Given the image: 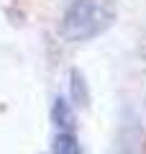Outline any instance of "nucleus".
<instances>
[{
	"instance_id": "obj_3",
	"label": "nucleus",
	"mask_w": 146,
	"mask_h": 154,
	"mask_svg": "<svg viewBox=\"0 0 146 154\" xmlns=\"http://www.w3.org/2000/svg\"><path fill=\"white\" fill-rule=\"evenodd\" d=\"M51 146H54V154H82V146L72 131H59Z\"/></svg>"
},
{
	"instance_id": "obj_1",
	"label": "nucleus",
	"mask_w": 146,
	"mask_h": 154,
	"mask_svg": "<svg viewBox=\"0 0 146 154\" xmlns=\"http://www.w3.org/2000/svg\"><path fill=\"white\" fill-rule=\"evenodd\" d=\"M110 13L100 8L95 0H77L67 11L64 21H62V33L69 41H87V38L97 36V33L108 28Z\"/></svg>"
},
{
	"instance_id": "obj_4",
	"label": "nucleus",
	"mask_w": 146,
	"mask_h": 154,
	"mask_svg": "<svg viewBox=\"0 0 146 154\" xmlns=\"http://www.w3.org/2000/svg\"><path fill=\"white\" fill-rule=\"evenodd\" d=\"M69 90H72V103L87 105V85H85V80H82V75L77 69L69 75Z\"/></svg>"
},
{
	"instance_id": "obj_2",
	"label": "nucleus",
	"mask_w": 146,
	"mask_h": 154,
	"mask_svg": "<svg viewBox=\"0 0 146 154\" xmlns=\"http://www.w3.org/2000/svg\"><path fill=\"white\" fill-rule=\"evenodd\" d=\"M51 118H54V123L59 128H64V131H69L72 126H75V113H72V105L67 103L64 98H56L54 105H51Z\"/></svg>"
}]
</instances>
